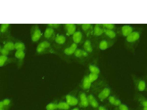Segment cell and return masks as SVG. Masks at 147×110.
<instances>
[{
    "mask_svg": "<svg viewBox=\"0 0 147 110\" xmlns=\"http://www.w3.org/2000/svg\"><path fill=\"white\" fill-rule=\"evenodd\" d=\"M14 47L16 50L24 51L26 48L24 44L20 42H18L14 43Z\"/></svg>",
    "mask_w": 147,
    "mask_h": 110,
    "instance_id": "cell-25",
    "label": "cell"
},
{
    "mask_svg": "<svg viewBox=\"0 0 147 110\" xmlns=\"http://www.w3.org/2000/svg\"><path fill=\"white\" fill-rule=\"evenodd\" d=\"M117 110L116 109V110Z\"/></svg>",
    "mask_w": 147,
    "mask_h": 110,
    "instance_id": "cell-47",
    "label": "cell"
},
{
    "mask_svg": "<svg viewBox=\"0 0 147 110\" xmlns=\"http://www.w3.org/2000/svg\"><path fill=\"white\" fill-rule=\"evenodd\" d=\"M118 36L116 30L104 29V34L102 37L116 41Z\"/></svg>",
    "mask_w": 147,
    "mask_h": 110,
    "instance_id": "cell-15",
    "label": "cell"
},
{
    "mask_svg": "<svg viewBox=\"0 0 147 110\" xmlns=\"http://www.w3.org/2000/svg\"><path fill=\"white\" fill-rule=\"evenodd\" d=\"M3 48L9 51L15 49L14 43L8 41L4 44Z\"/></svg>",
    "mask_w": 147,
    "mask_h": 110,
    "instance_id": "cell-26",
    "label": "cell"
},
{
    "mask_svg": "<svg viewBox=\"0 0 147 110\" xmlns=\"http://www.w3.org/2000/svg\"><path fill=\"white\" fill-rule=\"evenodd\" d=\"M122 103L121 101L119 99L117 98L113 106L117 107L119 106Z\"/></svg>",
    "mask_w": 147,
    "mask_h": 110,
    "instance_id": "cell-38",
    "label": "cell"
},
{
    "mask_svg": "<svg viewBox=\"0 0 147 110\" xmlns=\"http://www.w3.org/2000/svg\"><path fill=\"white\" fill-rule=\"evenodd\" d=\"M115 42L102 37L98 40L96 43V48L100 50H106L113 46Z\"/></svg>",
    "mask_w": 147,
    "mask_h": 110,
    "instance_id": "cell-6",
    "label": "cell"
},
{
    "mask_svg": "<svg viewBox=\"0 0 147 110\" xmlns=\"http://www.w3.org/2000/svg\"><path fill=\"white\" fill-rule=\"evenodd\" d=\"M135 89L137 92L142 93L146 92L147 89L146 79L133 74L131 75Z\"/></svg>",
    "mask_w": 147,
    "mask_h": 110,
    "instance_id": "cell-2",
    "label": "cell"
},
{
    "mask_svg": "<svg viewBox=\"0 0 147 110\" xmlns=\"http://www.w3.org/2000/svg\"><path fill=\"white\" fill-rule=\"evenodd\" d=\"M4 107L2 101H0V108H3Z\"/></svg>",
    "mask_w": 147,
    "mask_h": 110,
    "instance_id": "cell-41",
    "label": "cell"
},
{
    "mask_svg": "<svg viewBox=\"0 0 147 110\" xmlns=\"http://www.w3.org/2000/svg\"><path fill=\"white\" fill-rule=\"evenodd\" d=\"M96 92L97 97L99 101L103 102L111 94V90L108 85H103L101 86V87L98 88Z\"/></svg>",
    "mask_w": 147,
    "mask_h": 110,
    "instance_id": "cell-4",
    "label": "cell"
},
{
    "mask_svg": "<svg viewBox=\"0 0 147 110\" xmlns=\"http://www.w3.org/2000/svg\"><path fill=\"white\" fill-rule=\"evenodd\" d=\"M134 99L140 107H147V100L146 98L141 93L136 92L135 93Z\"/></svg>",
    "mask_w": 147,
    "mask_h": 110,
    "instance_id": "cell-10",
    "label": "cell"
},
{
    "mask_svg": "<svg viewBox=\"0 0 147 110\" xmlns=\"http://www.w3.org/2000/svg\"><path fill=\"white\" fill-rule=\"evenodd\" d=\"M64 29L66 35L68 36H72L76 31V26L75 24H65Z\"/></svg>",
    "mask_w": 147,
    "mask_h": 110,
    "instance_id": "cell-17",
    "label": "cell"
},
{
    "mask_svg": "<svg viewBox=\"0 0 147 110\" xmlns=\"http://www.w3.org/2000/svg\"><path fill=\"white\" fill-rule=\"evenodd\" d=\"M87 38L85 40L82 44V49L90 55L94 54L95 47L93 43L90 39Z\"/></svg>",
    "mask_w": 147,
    "mask_h": 110,
    "instance_id": "cell-8",
    "label": "cell"
},
{
    "mask_svg": "<svg viewBox=\"0 0 147 110\" xmlns=\"http://www.w3.org/2000/svg\"><path fill=\"white\" fill-rule=\"evenodd\" d=\"M57 109L60 110H68L70 106L65 101H61L57 103Z\"/></svg>",
    "mask_w": 147,
    "mask_h": 110,
    "instance_id": "cell-24",
    "label": "cell"
},
{
    "mask_svg": "<svg viewBox=\"0 0 147 110\" xmlns=\"http://www.w3.org/2000/svg\"><path fill=\"white\" fill-rule=\"evenodd\" d=\"M87 98L89 106L92 109L97 110L100 105L94 95L92 93H90L87 95Z\"/></svg>",
    "mask_w": 147,
    "mask_h": 110,
    "instance_id": "cell-16",
    "label": "cell"
},
{
    "mask_svg": "<svg viewBox=\"0 0 147 110\" xmlns=\"http://www.w3.org/2000/svg\"><path fill=\"white\" fill-rule=\"evenodd\" d=\"M101 26L104 29L116 30L117 27L114 24H101Z\"/></svg>",
    "mask_w": 147,
    "mask_h": 110,
    "instance_id": "cell-28",
    "label": "cell"
},
{
    "mask_svg": "<svg viewBox=\"0 0 147 110\" xmlns=\"http://www.w3.org/2000/svg\"><path fill=\"white\" fill-rule=\"evenodd\" d=\"M78 45L73 42L64 48L63 50V53L66 55L71 56L74 54L75 52L78 48Z\"/></svg>",
    "mask_w": 147,
    "mask_h": 110,
    "instance_id": "cell-18",
    "label": "cell"
},
{
    "mask_svg": "<svg viewBox=\"0 0 147 110\" xmlns=\"http://www.w3.org/2000/svg\"><path fill=\"white\" fill-rule=\"evenodd\" d=\"M104 33V29L101 26V24L93 25L92 37L98 40L103 36Z\"/></svg>",
    "mask_w": 147,
    "mask_h": 110,
    "instance_id": "cell-9",
    "label": "cell"
},
{
    "mask_svg": "<svg viewBox=\"0 0 147 110\" xmlns=\"http://www.w3.org/2000/svg\"><path fill=\"white\" fill-rule=\"evenodd\" d=\"M54 41L59 45H63L64 44L66 41V38L63 35L60 34H56Z\"/></svg>",
    "mask_w": 147,
    "mask_h": 110,
    "instance_id": "cell-21",
    "label": "cell"
},
{
    "mask_svg": "<svg viewBox=\"0 0 147 110\" xmlns=\"http://www.w3.org/2000/svg\"><path fill=\"white\" fill-rule=\"evenodd\" d=\"M90 110H94V109H91Z\"/></svg>",
    "mask_w": 147,
    "mask_h": 110,
    "instance_id": "cell-46",
    "label": "cell"
},
{
    "mask_svg": "<svg viewBox=\"0 0 147 110\" xmlns=\"http://www.w3.org/2000/svg\"><path fill=\"white\" fill-rule=\"evenodd\" d=\"M142 32V28L137 27L125 38L124 45L127 50L132 52H135L140 42Z\"/></svg>",
    "mask_w": 147,
    "mask_h": 110,
    "instance_id": "cell-1",
    "label": "cell"
},
{
    "mask_svg": "<svg viewBox=\"0 0 147 110\" xmlns=\"http://www.w3.org/2000/svg\"><path fill=\"white\" fill-rule=\"evenodd\" d=\"M117 98L114 95L111 94L108 97L107 99L109 103L112 106H113Z\"/></svg>",
    "mask_w": 147,
    "mask_h": 110,
    "instance_id": "cell-33",
    "label": "cell"
},
{
    "mask_svg": "<svg viewBox=\"0 0 147 110\" xmlns=\"http://www.w3.org/2000/svg\"><path fill=\"white\" fill-rule=\"evenodd\" d=\"M70 110H80V109L78 107H75Z\"/></svg>",
    "mask_w": 147,
    "mask_h": 110,
    "instance_id": "cell-42",
    "label": "cell"
},
{
    "mask_svg": "<svg viewBox=\"0 0 147 110\" xmlns=\"http://www.w3.org/2000/svg\"><path fill=\"white\" fill-rule=\"evenodd\" d=\"M36 52L39 54L46 53L54 54L55 52L50 42L46 40L41 41L38 43L36 48Z\"/></svg>",
    "mask_w": 147,
    "mask_h": 110,
    "instance_id": "cell-3",
    "label": "cell"
},
{
    "mask_svg": "<svg viewBox=\"0 0 147 110\" xmlns=\"http://www.w3.org/2000/svg\"><path fill=\"white\" fill-rule=\"evenodd\" d=\"M9 51L3 47L2 48L0 51L1 55L7 56L9 54Z\"/></svg>",
    "mask_w": 147,
    "mask_h": 110,
    "instance_id": "cell-37",
    "label": "cell"
},
{
    "mask_svg": "<svg viewBox=\"0 0 147 110\" xmlns=\"http://www.w3.org/2000/svg\"><path fill=\"white\" fill-rule=\"evenodd\" d=\"M138 110H147V107H140L138 106Z\"/></svg>",
    "mask_w": 147,
    "mask_h": 110,
    "instance_id": "cell-40",
    "label": "cell"
},
{
    "mask_svg": "<svg viewBox=\"0 0 147 110\" xmlns=\"http://www.w3.org/2000/svg\"><path fill=\"white\" fill-rule=\"evenodd\" d=\"M66 102L70 106H75L79 103L78 99L75 96L67 94L65 96Z\"/></svg>",
    "mask_w": 147,
    "mask_h": 110,
    "instance_id": "cell-20",
    "label": "cell"
},
{
    "mask_svg": "<svg viewBox=\"0 0 147 110\" xmlns=\"http://www.w3.org/2000/svg\"><path fill=\"white\" fill-rule=\"evenodd\" d=\"M1 32H0V37L1 36Z\"/></svg>",
    "mask_w": 147,
    "mask_h": 110,
    "instance_id": "cell-45",
    "label": "cell"
},
{
    "mask_svg": "<svg viewBox=\"0 0 147 110\" xmlns=\"http://www.w3.org/2000/svg\"><path fill=\"white\" fill-rule=\"evenodd\" d=\"M0 110H5L4 108H0Z\"/></svg>",
    "mask_w": 147,
    "mask_h": 110,
    "instance_id": "cell-43",
    "label": "cell"
},
{
    "mask_svg": "<svg viewBox=\"0 0 147 110\" xmlns=\"http://www.w3.org/2000/svg\"><path fill=\"white\" fill-rule=\"evenodd\" d=\"M89 72L100 75L101 71L98 66L94 63H90L88 65Z\"/></svg>",
    "mask_w": 147,
    "mask_h": 110,
    "instance_id": "cell-23",
    "label": "cell"
},
{
    "mask_svg": "<svg viewBox=\"0 0 147 110\" xmlns=\"http://www.w3.org/2000/svg\"><path fill=\"white\" fill-rule=\"evenodd\" d=\"M72 36L73 42L78 45L83 43L84 40V35L81 31L76 30Z\"/></svg>",
    "mask_w": 147,
    "mask_h": 110,
    "instance_id": "cell-13",
    "label": "cell"
},
{
    "mask_svg": "<svg viewBox=\"0 0 147 110\" xmlns=\"http://www.w3.org/2000/svg\"><path fill=\"white\" fill-rule=\"evenodd\" d=\"M46 110H56L57 109V104L54 102L48 104L46 107Z\"/></svg>",
    "mask_w": 147,
    "mask_h": 110,
    "instance_id": "cell-30",
    "label": "cell"
},
{
    "mask_svg": "<svg viewBox=\"0 0 147 110\" xmlns=\"http://www.w3.org/2000/svg\"><path fill=\"white\" fill-rule=\"evenodd\" d=\"M56 35L54 29L48 27L45 30L43 34L46 40L50 42L54 41Z\"/></svg>",
    "mask_w": 147,
    "mask_h": 110,
    "instance_id": "cell-11",
    "label": "cell"
},
{
    "mask_svg": "<svg viewBox=\"0 0 147 110\" xmlns=\"http://www.w3.org/2000/svg\"><path fill=\"white\" fill-rule=\"evenodd\" d=\"M15 57L20 60L23 59L25 56V53L24 51L16 50L15 53Z\"/></svg>",
    "mask_w": 147,
    "mask_h": 110,
    "instance_id": "cell-29",
    "label": "cell"
},
{
    "mask_svg": "<svg viewBox=\"0 0 147 110\" xmlns=\"http://www.w3.org/2000/svg\"><path fill=\"white\" fill-rule=\"evenodd\" d=\"M92 84L89 79L87 75L84 77L82 82V86L83 89L86 91H88L92 86Z\"/></svg>",
    "mask_w": 147,
    "mask_h": 110,
    "instance_id": "cell-22",
    "label": "cell"
},
{
    "mask_svg": "<svg viewBox=\"0 0 147 110\" xmlns=\"http://www.w3.org/2000/svg\"><path fill=\"white\" fill-rule=\"evenodd\" d=\"M117 110H129L128 106L126 104L122 103L119 106L117 107Z\"/></svg>",
    "mask_w": 147,
    "mask_h": 110,
    "instance_id": "cell-34",
    "label": "cell"
},
{
    "mask_svg": "<svg viewBox=\"0 0 147 110\" xmlns=\"http://www.w3.org/2000/svg\"><path fill=\"white\" fill-rule=\"evenodd\" d=\"M97 110H108L103 105H99Z\"/></svg>",
    "mask_w": 147,
    "mask_h": 110,
    "instance_id": "cell-39",
    "label": "cell"
},
{
    "mask_svg": "<svg viewBox=\"0 0 147 110\" xmlns=\"http://www.w3.org/2000/svg\"><path fill=\"white\" fill-rule=\"evenodd\" d=\"M79 103L80 107L83 108H86L89 106L87 95L84 92H81L79 96Z\"/></svg>",
    "mask_w": 147,
    "mask_h": 110,
    "instance_id": "cell-12",
    "label": "cell"
},
{
    "mask_svg": "<svg viewBox=\"0 0 147 110\" xmlns=\"http://www.w3.org/2000/svg\"><path fill=\"white\" fill-rule=\"evenodd\" d=\"M10 24L8 23L2 24L0 27V32L4 33L7 31L9 26Z\"/></svg>",
    "mask_w": 147,
    "mask_h": 110,
    "instance_id": "cell-32",
    "label": "cell"
},
{
    "mask_svg": "<svg viewBox=\"0 0 147 110\" xmlns=\"http://www.w3.org/2000/svg\"><path fill=\"white\" fill-rule=\"evenodd\" d=\"M42 33L38 26L37 25H33L30 30L31 40L33 42L36 43L41 38Z\"/></svg>",
    "mask_w": 147,
    "mask_h": 110,
    "instance_id": "cell-7",
    "label": "cell"
},
{
    "mask_svg": "<svg viewBox=\"0 0 147 110\" xmlns=\"http://www.w3.org/2000/svg\"><path fill=\"white\" fill-rule=\"evenodd\" d=\"M82 31L87 38L92 36L93 25L91 24H82L80 25Z\"/></svg>",
    "mask_w": 147,
    "mask_h": 110,
    "instance_id": "cell-14",
    "label": "cell"
},
{
    "mask_svg": "<svg viewBox=\"0 0 147 110\" xmlns=\"http://www.w3.org/2000/svg\"><path fill=\"white\" fill-rule=\"evenodd\" d=\"M8 60L7 56L1 55H0V67L4 65Z\"/></svg>",
    "mask_w": 147,
    "mask_h": 110,
    "instance_id": "cell-31",
    "label": "cell"
},
{
    "mask_svg": "<svg viewBox=\"0 0 147 110\" xmlns=\"http://www.w3.org/2000/svg\"><path fill=\"white\" fill-rule=\"evenodd\" d=\"M74 54L75 57L78 58L88 59L90 56L82 48H79L77 49Z\"/></svg>",
    "mask_w": 147,
    "mask_h": 110,
    "instance_id": "cell-19",
    "label": "cell"
},
{
    "mask_svg": "<svg viewBox=\"0 0 147 110\" xmlns=\"http://www.w3.org/2000/svg\"><path fill=\"white\" fill-rule=\"evenodd\" d=\"M87 76L90 81L93 84L98 80L99 75L89 72Z\"/></svg>",
    "mask_w": 147,
    "mask_h": 110,
    "instance_id": "cell-27",
    "label": "cell"
},
{
    "mask_svg": "<svg viewBox=\"0 0 147 110\" xmlns=\"http://www.w3.org/2000/svg\"><path fill=\"white\" fill-rule=\"evenodd\" d=\"M48 27L51 28L53 29H56L59 28L61 25L60 24L52 23L47 24Z\"/></svg>",
    "mask_w": 147,
    "mask_h": 110,
    "instance_id": "cell-35",
    "label": "cell"
},
{
    "mask_svg": "<svg viewBox=\"0 0 147 110\" xmlns=\"http://www.w3.org/2000/svg\"><path fill=\"white\" fill-rule=\"evenodd\" d=\"M2 101L4 106L5 107L9 106L11 102V100L9 99L8 98L4 99L2 100Z\"/></svg>",
    "mask_w": 147,
    "mask_h": 110,
    "instance_id": "cell-36",
    "label": "cell"
},
{
    "mask_svg": "<svg viewBox=\"0 0 147 110\" xmlns=\"http://www.w3.org/2000/svg\"><path fill=\"white\" fill-rule=\"evenodd\" d=\"M2 48V47H1V45H0V50H1V49Z\"/></svg>",
    "mask_w": 147,
    "mask_h": 110,
    "instance_id": "cell-44",
    "label": "cell"
},
{
    "mask_svg": "<svg viewBox=\"0 0 147 110\" xmlns=\"http://www.w3.org/2000/svg\"><path fill=\"white\" fill-rule=\"evenodd\" d=\"M137 27L129 25H124L117 27L116 31L118 36L125 38Z\"/></svg>",
    "mask_w": 147,
    "mask_h": 110,
    "instance_id": "cell-5",
    "label": "cell"
}]
</instances>
